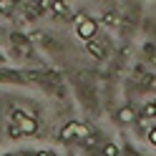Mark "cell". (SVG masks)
<instances>
[{
  "label": "cell",
  "instance_id": "6da1fadb",
  "mask_svg": "<svg viewBox=\"0 0 156 156\" xmlns=\"http://www.w3.org/2000/svg\"><path fill=\"white\" fill-rule=\"evenodd\" d=\"M96 33H98V23L93 20L88 15H78L76 18V35L81 38V41H93Z\"/></svg>",
  "mask_w": 156,
  "mask_h": 156
},
{
  "label": "cell",
  "instance_id": "7a4b0ae2",
  "mask_svg": "<svg viewBox=\"0 0 156 156\" xmlns=\"http://www.w3.org/2000/svg\"><path fill=\"white\" fill-rule=\"evenodd\" d=\"M13 123H15V129L20 131L23 136H25V133H35V129H38L33 113H25V111H20V108L13 111Z\"/></svg>",
  "mask_w": 156,
  "mask_h": 156
},
{
  "label": "cell",
  "instance_id": "3957f363",
  "mask_svg": "<svg viewBox=\"0 0 156 156\" xmlns=\"http://www.w3.org/2000/svg\"><path fill=\"white\" fill-rule=\"evenodd\" d=\"M88 129L83 123H68L66 129L61 131V141H73V139H88Z\"/></svg>",
  "mask_w": 156,
  "mask_h": 156
},
{
  "label": "cell",
  "instance_id": "277c9868",
  "mask_svg": "<svg viewBox=\"0 0 156 156\" xmlns=\"http://www.w3.org/2000/svg\"><path fill=\"white\" fill-rule=\"evenodd\" d=\"M86 51H88L93 58H96V61H103V58L106 55H108V51H106V45H101L98 41H96V38H93V41H86Z\"/></svg>",
  "mask_w": 156,
  "mask_h": 156
},
{
  "label": "cell",
  "instance_id": "5b68a950",
  "mask_svg": "<svg viewBox=\"0 0 156 156\" xmlns=\"http://www.w3.org/2000/svg\"><path fill=\"white\" fill-rule=\"evenodd\" d=\"M119 121H121V123H133V121H136L133 108H129V106H126V108H121V111H119Z\"/></svg>",
  "mask_w": 156,
  "mask_h": 156
},
{
  "label": "cell",
  "instance_id": "8992f818",
  "mask_svg": "<svg viewBox=\"0 0 156 156\" xmlns=\"http://www.w3.org/2000/svg\"><path fill=\"white\" fill-rule=\"evenodd\" d=\"M103 156H119V146L116 144H106L103 146Z\"/></svg>",
  "mask_w": 156,
  "mask_h": 156
},
{
  "label": "cell",
  "instance_id": "52a82bcc",
  "mask_svg": "<svg viewBox=\"0 0 156 156\" xmlns=\"http://www.w3.org/2000/svg\"><path fill=\"white\" fill-rule=\"evenodd\" d=\"M103 23L106 25H119V15H116V13H106L103 15Z\"/></svg>",
  "mask_w": 156,
  "mask_h": 156
},
{
  "label": "cell",
  "instance_id": "ba28073f",
  "mask_svg": "<svg viewBox=\"0 0 156 156\" xmlns=\"http://www.w3.org/2000/svg\"><path fill=\"white\" fill-rule=\"evenodd\" d=\"M53 10L58 13V15H66L68 10H66V3H63V0H55V3H53Z\"/></svg>",
  "mask_w": 156,
  "mask_h": 156
},
{
  "label": "cell",
  "instance_id": "9c48e42d",
  "mask_svg": "<svg viewBox=\"0 0 156 156\" xmlns=\"http://www.w3.org/2000/svg\"><path fill=\"white\" fill-rule=\"evenodd\" d=\"M144 116H146V119H154V116H156L154 103H146V106H144Z\"/></svg>",
  "mask_w": 156,
  "mask_h": 156
},
{
  "label": "cell",
  "instance_id": "30bf717a",
  "mask_svg": "<svg viewBox=\"0 0 156 156\" xmlns=\"http://www.w3.org/2000/svg\"><path fill=\"white\" fill-rule=\"evenodd\" d=\"M146 136H149V141L156 146V126H154V129H149V133H146Z\"/></svg>",
  "mask_w": 156,
  "mask_h": 156
},
{
  "label": "cell",
  "instance_id": "8fae6325",
  "mask_svg": "<svg viewBox=\"0 0 156 156\" xmlns=\"http://www.w3.org/2000/svg\"><path fill=\"white\" fill-rule=\"evenodd\" d=\"M35 156H55V154H51V151H41V154H35Z\"/></svg>",
  "mask_w": 156,
  "mask_h": 156
},
{
  "label": "cell",
  "instance_id": "7c38bea8",
  "mask_svg": "<svg viewBox=\"0 0 156 156\" xmlns=\"http://www.w3.org/2000/svg\"><path fill=\"white\" fill-rule=\"evenodd\" d=\"M154 108H156V101H154Z\"/></svg>",
  "mask_w": 156,
  "mask_h": 156
}]
</instances>
